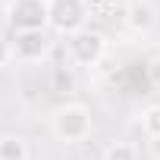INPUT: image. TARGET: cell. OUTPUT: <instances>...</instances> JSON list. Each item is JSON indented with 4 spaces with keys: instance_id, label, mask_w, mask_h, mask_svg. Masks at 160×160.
<instances>
[{
    "instance_id": "6da1fadb",
    "label": "cell",
    "mask_w": 160,
    "mask_h": 160,
    "mask_svg": "<svg viewBox=\"0 0 160 160\" xmlns=\"http://www.w3.org/2000/svg\"><path fill=\"white\" fill-rule=\"evenodd\" d=\"M50 129L60 141L66 144H78L91 138L94 132V119H91V110L85 104H60L53 113H50Z\"/></svg>"
},
{
    "instance_id": "7a4b0ae2",
    "label": "cell",
    "mask_w": 160,
    "mask_h": 160,
    "mask_svg": "<svg viewBox=\"0 0 160 160\" xmlns=\"http://www.w3.org/2000/svg\"><path fill=\"white\" fill-rule=\"evenodd\" d=\"M88 19H91L88 0H50V19H47L50 32L72 38L88 28Z\"/></svg>"
},
{
    "instance_id": "3957f363",
    "label": "cell",
    "mask_w": 160,
    "mask_h": 160,
    "mask_svg": "<svg viewBox=\"0 0 160 160\" xmlns=\"http://www.w3.org/2000/svg\"><path fill=\"white\" fill-rule=\"evenodd\" d=\"M50 19V0H10L7 22L13 32H44Z\"/></svg>"
},
{
    "instance_id": "277c9868",
    "label": "cell",
    "mask_w": 160,
    "mask_h": 160,
    "mask_svg": "<svg viewBox=\"0 0 160 160\" xmlns=\"http://www.w3.org/2000/svg\"><path fill=\"white\" fill-rule=\"evenodd\" d=\"M66 53H69V63L72 66L91 69V66H98L107 57V35H101L94 28H85V32L66 38Z\"/></svg>"
},
{
    "instance_id": "5b68a950",
    "label": "cell",
    "mask_w": 160,
    "mask_h": 160,
    "mask_svg": "<svg viewBox=\"0 0 160 160\" xmlns=\"http://www.w3.org/2000/svg\"><path fill=\"white\" fill-rule=\"evenodd\" d=\"M13 60L16 63H41L50 53V35L44 32H13Z\"/></svg>"
},
{
    "instance_id": "8992f818",
    "label": "cell",
    "mask_w": 160,
    "mask_h": 160,
    "mask_svg": "<svg viewBox=\"0 0 160 160\" xmlns=\"http://www.w3.org/2000/svg\"><path fill=\"white\" fill-rule=\"evenodd\" d=\"M122 22H126V28L132 35H148L157 25V7L151 3V0H132V3L126 7Z\"/></svg>"
},
{
    "instance_id": "52a82bcc",
    "label": "cell",
    "mask_w": 160,
    "mask_h": 160,
    "mask_svg": "<svg viewBox=\"0 0 160 160\" xmlns=\"http://www.w3.org/2000/svg\"><path fill=\"white\" fill-rule=\"evenodd\" d=\"M28 141L16 132L0 135V160H28Z\"/></svg>"
},
{
    "instance_id": "ba28073f",
    "label": "cell",
    "mask_w": 160,
    "mask_h": 160,
    "mask_svg": "<svg viewBox=\"0 0 160 160\" xmlns=\"http://www.w3.org/2000/svg\"><path fill=\"white\" fill-rule=\"evenodd\" d=\"M50 88H53L57 94L75 91V75H72L69 66H57V69H53V75H50Z\"/></svg>"
},
{
    "instance_id": "9c48e42d",
    "label": "cell",
    "mask_w": 160,
    "mask_h": 160,
    "mask_svg": "<svg viewBox=\"0 0 160 160\" xmlns=\"http://www.w3.org/2000/svg\"><path fill=\"white\" fill-rule=\"evenodd\" d=\"M104 160H138V151L129 141H113V144H107Z\"/></svg>"
},
{
    "instance_id": "30bf717a",
    "label": "cell",
    "mask_w": 160,
    "mask_h": 160,
    "mask_svg": "<svg viewBox=\"0 0 160 160\" xmlns=\"http://www.w3.org/2000/svg\"><path fill=\"white\" fill-rule=\"evenodd\" d=\"M141 129L148 132V138L160 135V104H151L141 110Z\"/></svg>"
},
{
    "instance_id": "8fae6325",
    "label": "cell",
    "mask_w": 160,
    "mask_h": 160,
    "mask_svg": "<svg viewBox=\"0 0 160 160\" xmlns=\"http://www.w3.org/2000/svg\"><path fill=\"white\" fill-rule=\"evenodd\" d=\"M10 63H16V60H13V44H10L7 38H0V69H7Z\"/></svg>"
},
{
    "instance_id": "7c38bea8",
    "label": "cell",
    "mask_w": 160,
    "mask_h": 160,
    "mask_svg": "<svg viewBox=\"0 0 160 160\" xmlns=\"http://www.w3.org/2000/svg\"><path fill=\"white\" fill-rule=\"evenodd\" d=\"M148 78H151V85L160 91V53H157V57L148 63Z\"/></svg>"
},
{
    "instance_id": "4fadbf2b",
    "label": "cell",
    "mask_w": 160,
    "mask_h": 160,
    "mask_svg": "<svg viewBox=\"0 0 160 160\" xmlns=\"http://www.w3.org/2000/svg\"><path fill=\"white\" fill-rule=\"evenodd\" d=\"M98 3H101L104 10H122V13H126V7L132 3V0H98Z\"/></svg>"
},
{
    "instance_id": "5bb4252c",
    "label": "cell",
    "mask_w": 160,
    "mask_h": 160,
    "mask_svg": "<svg viewBox=\"0 0 160 160\" xmlns=\"http://www.w3.org/2000/svg\"><path fill=\"white\" fill-rule=\"evenodd\" d=\"M148 154H151V160H160V135L148 138Z\"/></svg>"
}]
</instances>
